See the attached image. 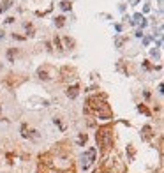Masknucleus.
<instances>
[{"label":"nucleus","mask_w":164,"mask_h":173,"mask_svg":"<svg viewBox=\"0 0 164 173\" xmlns=\"http://www.w3.org/2000/svg\"><path fill=\"white\" fill-rule=\"evenodd\" d=\"M37 173H76L71 147L65 141H60L50 152L41 154Z\"/></svg>","instance_id":"1"},{"label":"nucleus","mask_w":164,"mask_h":173,"mask_svg":"<svg viewBox=\"0 0 164 173\" xmlns=\"http://www.w3.org/2000/svg\"><path fill=\"white\" fill-rule=\"evenodd\" d=\"M83 111L87 115H95L99 118H106V120H109L113 117V111H111L109 104L102 96H90L87 99V106H85Z\"/></svg>","instance_id":"2"},{"label":"nucleus","mask_w":164,"mask_h":173,"mask_svg":"<svg viewBox=\"0 0 164 173\" xmlns=\"http://www.w3.org/2000/svg\"><path fill=\"white\" fill-rule=\"evenodd\" d=\"M95 140L101 147V154L102 157H106L108 154H111L113 150V127L111 125H102L97 129V134H95Z\"/></svg>","instance_id":"3"},{"label":"nucleus","mask_w":164,"mask_h":173,"mask_svg":"<svg viewBox=\"0 0 164 173\" xmlns=\"http://www.w3.org/2000/svg\"><path fill=\"white\" fill-rule=\"evenodd\" d=\"M58 76H60V78H58L60 83H71V81H74V79L78 78V71H76V67L64 65V67H60Z\"/></svg>","instance_id":"4"},{"label":"nucleus","mask_w":164,"mask_h":173,"mask_svg":"<svg viewBox=\"0 0 164 173\" xmlns=\"http://www.w3.org/2000/svg\"><path fill=\"white\" fill-rule=\"evenodd\" d=\"M37 76L39 79H42V81H50V79H53L56 76V69H55L53 65H50V64H42L39 69H37Z\"/></svg>","instance_id":"5"},{"label":"nucleus","mask_w":164,"mask_h":173,"mask_svg":"<svg viewBox=\"0 0 164 173\" xmlns=\"http://www.w3.org/2000/svg\"><path fill=\"white\" fill-rule=\"evenodd\" d=\"M25 79H27L25 74H14V73H9L7 76H4V85L9 87V88H16V87H19Z\"/></svg>","instance_id":"6"},{"label":"nucleus","mask_w":164,"mask_h":173,"mask_svg":"<svg viewBox=\"0 0 164 173\" xmlns=\"http://www.w3.org/2000/svg\"><path fill=\"white\" fill-rule=\"evenodd\" d=\"M94 161H95V148H88L85 154L81 155V166H83V170H88L94 164Z\"/></svg>","instance_id":"7"},{"label":"nucleus","mask_w":164,"mask_h":173,"mask_svg":"<svg viewBox=\"0 0 164 173\" xmlns=\"http://www.w3.org/2000/svg\"><path fill=\"white\" fill-rule=\"evenodd\" d=\"M21 136H23V138H34V140H37V138H39V134H37L36 129L28 127L27 124H23V125H21Z\"/></svg>","instance_id":"8"},{"label":"nucleus","mask_w":164,"mask_h":173,"mask_svg":"<svg viewBox=\"0 0 164 173\" xmlns=\"http://www.w3.org/2000/svg\"><path fill=\"white\" fill-rule=\"evenodd\" d=\"M78 94H79V87L78 85H69L67 90H65V96L69 97V99H76Z\"/></svg>","instance_id":"9"},{"label":"nucleus","mask_w":164,"mask_h":173,"mask_svg":"<svg viewBox=\"0 0 164 173\" xmlns=\"http://www.w3.org/2000/svg\"><path fill=\"white\" fill-rule=\"evenodd\" d=\"M141 138H143L145 141H150V140L154 138V131H152L150 125H145V127L141 129Z\"/></svg>","instance_id":"10"},{"label":"nucleus","mask_w":164,"mask_h":173,"mask_svg":"<svg viewBox=\"0 0 164 173\" xmlns=\"http://www.w3.org/2000/svg\"><path fill=\"white\" fill-rule=\"evenodd\" d=\"M18 55H19V51L16 48H9V50H7V60H9V62H14V58L18 57Z\"/></svg>","instance_id":"11"},{"label":"nucleus","mask_w":164,"mask_h":173,"mask_svg":"<svg viewBox=\"0 0 164 173\" xmlns=\"http://www.w3.org/2000/svg\"><path fill=\"white\" fill-rule=\"evenodd\" d=\"M11 5H13V0H2V4H0V13H5L7 9H11Z\"/></svg>","instance_id":"12"},{"label":"nucleus","mask_w":164,"mask_h":173,"mask_svg":"<svg viewBox=\"0 0 164 173\" xmlns=\"http://www.w3.org/2000/svg\"><path fill=\"white\" fill-rule=\"evenodd\" d=\"M53 44H55V48H56V51H64V46H62V39L58 37V36H55V37H53Z\"/></svg>","instance_id":"13"},{"label":"nucleus","mask_w":164,"mask_h":173,"mask_svg":"<svg viewBox=\"0 0 164 173\" xmlns=\"http://www.w3.org/2000/svg\"><path fill=\"white\" fill-rule=\"evenodd\" d=\"M88 141V136H87V133H79L78 134V145H85Z\"/></svg>","instance_id":"14"},{"label":"nucleus","mask_w":164,"mask_h":173,"mask_svg":"<svg viewBox=\"0 0 164 173\" xmlns=\"http://www.w3.org/2000/svg\"><path fill=\"white\" fill-rule=\"evenodd\" d=\"M64 42H65V48H67V50H73L74 44H76L74 39H71V37H64Z\"/></svg>","instance_id":"15"},{"label":"nucleus","mask_w":164,"mask_h":173,"mask_svg":"<svg viewBox=\"0 0 164 173\" xmlns=\"http://www.w3.org/2000/svg\"><path fill=\"white\" fill-rule=\"evenodd\" d=\"M55 23H56V27L60 28V27H64V25H65V18H64V16H58V18L55 19Z\"/></svg>","instance_id":"16"},{"label":"nucleus","mask_w":164,"mask_h":173,"mask_svg":"<svg viewBox=\"0 0 164 173\" xmlns=\"http://www.w3.org/2000/svg\"><path fill=\"white\" fill-rule=\"evenodd\" d=\"M60 7H62L64 11H69V9H71V2H69V0H64V2L60 4Z\"/></svg>","instance_id":"17"},{"label":"nucleus","mask_w":164,"mask_h":173,"mask_svg":"<svg viewBox=\"0 0 164 173\" xmlns=\"http://www.w3.org/2000/svg\"><path fill=\"white\" fill-rule=\"evenodd\" d=\"M25 28H27L28 36H34V25L32 23H25Z\"/></svg>","instance_id":"18"},{"label":"nucleus","mask_w":164,"mask_h":173,"mask_svg":"<svg viewBox=\"0 0 164 173\" xmlns=\"http://www.w3.org/2000/svg\"><path fill=\"white\" fill-rule=\"evenodd\" d=\"M138 110H140L141 113H145V115H150V110L146 108L145 104H140V106H138Z\"/></svg>","instance_id":"19"},{"label":"nucleus","mask_w":164,"mask_h":173,"mask_svg":"<svg viewBox=\"0 0 164 173\" xmlns=\"http://www.w3.org/2000/svg\"><path fill=\"white\" fill-rule=\"evenodd\" d=\"M124 42H125V39H124V37L117 39V46H118V48H122V44H124Z\"/></svg>","instance_id":"20"},{"label":"nucleus","mask_w":164,"mask_h":173,"mask_svg":"<svg viewBox=\"0 0 164 173\" xmlns=\"http://www.w3.org/2000/svg\"><path fill=\"white\" fill-rule=\"evenodd\" d=\"M127 150H129V155L132 157V155H134V147H132V145H129V147H127Z\"/></svg>","instance_id":"21"},{"label":"nucleus","mask_w":164,"mask_h":173,"mask_svg":"<svg viewBox=\"0 0 164 173\" xmlns=\"http://www.w3.org/2000/svg\"><path fill=\"white\" fill-rule=\"evenodd\" d=\"M13 37H14V39H19V41H23V39H25L23 36H16V34H13Z\"/></svg>","instance_id":"22"},{"label":"nucleus","mask_w":164,"mask_h":173,"mask_svg":"<svg viewBox=\"0 0 164 173\" xmlns=\"http://www.w3.org/2000/svg\"><path fill=\"white\" fill-rule=\"evenodd\" d=\"M0 115H2V108H0Z\"/></svg>","instance_id":"23"}]
</instances>
